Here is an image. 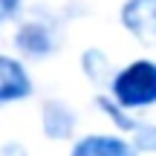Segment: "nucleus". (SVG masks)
Returning <instances> with one entry per match:
<instances>
[{
  "instance_id": "1",
  "label": "nucleus",
  "mask_w": 156,
  "mask_h": 156,
  "mask_svg": "<svg viewBox=\"0 0 156 156\" xmlns=\"http://www.w3.org/2000/svg\"><path fill=\"white\" fill-rule=\"evenodd\" d=\"M113 101L127 110H145L156 104V61H133L113 75Z\"/></svg>"
},
{
  "instance_id": "2",
  "label": "nucleus",
  "mask_w": 156,
  "mask_h": 156,
  "mask_svg": "<svg viewBox=\"0 0 156 156\" xmlns=\"http://www.w3.org/2000/svg\"><path fill=\"white\" fill-rule=\"evenodd\" d=\"M122 23L142 44L156 46V0H127L122 6Z\"/></svg>"
},
{
  "instance_id": "3",
  "label": "nucleus",
  "mask_w": 156,
  "mask_h": 156,
  "mask_svg": "<svg viewBox=\"0 0 156 156\" xmlns=\"http://www.w3.org/2000/svg\"><path fill=\"white\" fill-rule=\"evenodd\" d=\"M32 95V78L17 58L0 55V104L23 101Z\"/></svg>"
},
{
  "instance_id": "4",
  "label": "nucleus",
  "mask_w": 156,
  "mask_h": 156,
  "mask_svg": "<svg viewBox=\"0 0 156 156\" xmlns=\"http://www.w3.org/2000/svg\"><path fill=\"white\" fill-rule=\"evenodd\" d=\"M41 127L44 136L52 142H67L75 133V113L67 101L61 98H49L44 101V110H41Z\"/></svg>"
},
{
  "instance_id": "5",
  "label": "nucleus",
  "mask_w": 156,
  "mask_h": 156,
  "mask_svg": "<svg viewBox=\"0 0 156 156\" xmlns=\"http://www.w3.org/2000/svg\"><path fill=\"white\" fill-rule=\"evenodd\" d=\"M69 156H139L133 151L127 139H119V136H104V133H95L81 139L73 147Z\"/></svg>"
},
{
  "instance_id": "6",
  "label": "nucleus",
  "mask_w": 156,
  "mask_h": 156,
  "mask_svg": "<svg viewBox=\"0 0 156 156\" xmlns=\"http://www.w3.org/2000/svg\"><path fill=\"white\" fill-rule=\"evenodd\" d=\"M15 46L29 58H46L52 52V46H55V38L41 23H23L15 35Z\"/></svg>"
},
{
  "instance_id": "7",
  "label": "nucleus",
  "mask_w": 156,
  "mask_h": 156,
  "mask_svg": "<svg viewBox=\"0 0 156 156\" xmlns=\"http://www.w3.org/2000/svg\"><path fill=\"white\" fill-rule=\"evenodd\" d=\"M81 67H84V73L90 75V81H95V84H104L110 75H116L110 58H107L104 52H98V49H90L87 55L81 58Z\"/></svg>"
},
{
  "instance_id": "8",
  "label": "nucleus",
  "mask_w": 156,
  "mask_h": 156,
  "mask_svg": "<svg viewBox=\"0 0 156 156\" xmlns=\"http://www.w3.org/2000/svg\"><path fill=\"white\" fill-rule=\"evenodd\" d=\"M95 107H98L101 113H107L119 130H127V133H133V130H136V124H139V119L127 116V113H124V110H122V107H119L113 98H104V95H101V98H95Z\"/></svg>"
},
{
  "instance_id": "9",
  "label": "nucleus",
  "mask_w": 156,
  "mask_h": 156,
  "mask_svg": "<svg viewBox=\"0 0 156 156\" xmlns=\"http://www.w3.org/2000/svg\"><path fill=\"white\" fill-rule=\"evenodd\" d=\"M133 151L136 153H156V124H145L139 122L133 130Z\"/></svg>"
},
{
  "instance_id": "10",
  "label": "nucleus",
  "mask_w": 156,
  "mask_h": 156,
  "mask_svg": "<svg viewBox=\"0 0 156 156\" xmlns=\"http://www.w3.org/2000/svg\"><path fill=\"white\" fill-rule=\"evenodd\" d=\"M17 6H20V0H0V23L9 20V17L17 12Z\"/></svg>"
},
{
  "instance_id": "11",
  "label": "nucleus",
  "mask_w": 156,
  "mask_h": 156,
  "mask_svg": "<svg viewBox=\"0 0 156 156\" xmlns=\"http://www.w3.org/2000/svg\"><path fill=\"white\" fill-rule=\"evenodd\" d=\"M0 156H29L26 147L20 145V142H6L3 147H0Z\"/></svg>"
}]
</instances>
